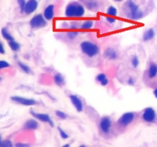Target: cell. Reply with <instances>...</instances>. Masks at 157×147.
<instances>
[{
	"instance_id": "31",
	"label": "cell",
	"mask_w": 157,
	"mask_h": 147,
	"mask_svg": "<svg viewBox=\"0 0 157 147\" xmlns=\"http://www.w3.org/2000/svg\"><path fill=\"white\" fill-rule=\"evenodd\" d=\"M127 84H128V85H130V86H133V85L136 84V80L132 77H129L128 80H127Z\"/></svg>"
},
{
	"instance_id": "30",
	"label": "cell",
	"mask_w": 157,
	"mask_h": 147,
	"mask_svg": "<svg viewBox=\"0 0 157 147\" xmlns=\"http://www.w3.org/2000/svg\"><path fill=\"white\" fill-rule=\"evenodd\" d=\"M9 67V64L6 61H0V69L6 68Z\"/></svg>"
},
{
	"instance_id": "26",
	"label": "cell",
	"mask_w": 157,
	"mask_h": 147,
	"mask_svg": "<svg viewBox=\"0 0 157 147\" xmlns=\"http://www.w3.org/2000/svg\"><path fill=\"white\" fill-rule=\"evenodd\" d=\"M18 3L19 5V8H20L21 12L24 13V9H25V4H26L25 0H18Z\"/></svg>"
},
{
	"instance_id": "28",
	"label": "cell",
	"mask_w": 157,
	"mask_h": 147,
	"mask_svg": "<svg viewBox=\"0 0 157 147\" xmlns=\"http://www.w3.org/2000/svg\"><path fill=\"white\" fill-rule=\"evenodd\" d=\"M77 35H78V32H77V31H70L68 33V38L70 39H75L76 38Z\"/></svg>"
},
{
	"instance_id": "34",
	"label": "cell",
	"mask_w": 157,
	"mask_h": 147,
	"mask_svg": "<svg viewBox=\"0 0 157 147\" xmlns=\"http://www.w3.org/2000/svg\"><path fill=\"white\" fill-rule=\"evenodd\" d=\"M78 28V25H77V23L75 22H73L70 23V29H73V30H75V29H77Z\"/></svg>"
},
{
	"instance_id": "41",
	"label": "cell",
	"mask_w": 157,
	"mask_h": 147,
	"mask_svg": "<svg viewBox=\"0 0 157 147\" xmlns=\"http://www.w3.org/2000/svg\"><path fill=\"white\" fill-rule=\"evenodd\" d=\"M114 1H115V2H122L123 0H114Z\"/></svg>"
},
{
	"instance_id": "14",
	"label": "cell",
	"mask_w": 157,
	"mask_h": 147,
	"mask_svg": "<svg viewBox=\"0 0 157 147\" xmlns=\"http://www.w3.org/2000/svg\"><path fill=\"white\" fill-rule=\"evenodd\" d=\"M104 56L108 58L109 60H115L118 58V54L117 52L114 48H109L104 52Z\"/></svg>"
},
{
	"instance_id": "17",
	"label": "cell",
	"mask_w": 157,
	"mask_h": 147,
	"mask_svg": "<svg viewBox=\"0 0 157 147\" xmlns=\"http://www.w3.org/2000/svg\"><path fill=\"white\" fill-rule=\"evenodd\" d=\"M157 75V65L155 64H151L149 68V77L153 78Z\"/></svg>"
},
{
	"instance_id": "27",
	"label": "cell",
	"mask_w": 157,
	"mask_h": 147,
	"mask_svg": "<svg viewBox=\"0 0 157 147\" xmlns=\"http://www.w3.org/2000/svg\"><path fill=\"white\" fill-rule=\"evenodd\" d=\"M87 6L89 9H91V10H94V8H96L97 7V4L95 2H94V1H91V2H88L87 4Z\"/></svg>"
},
{
	"instance_id": "15",
	"label": "cell",
	"mask_w": 157,
	"mask_h": 147,
	"mask_svg": "<svg viewBox=\"0 0 157 147\" xmlns=\"http://www.w3.org/2000/svg\"><path fill=\"white\" fill-rule=\"evenodd\" d=\"M155 36V31L153 29H149L145 31L143 35V40L144 42H148L150 41Z\"/></svg>"
},
{
	"instance_id": "32",
	"label": "cell",
	"mask_w": 157,
	"mask_h": 147,
	"mask_svg": "<svg viewBox=\"0 0 157 147\" xmlns=\"http://www.w3.org/2000/svg\"><path fill=\"white\" fill-rule=\"evenodd\" d=\"M106 19H107V21L110 23V24H113L116 22V19H114V18H112V16H108L106 17Z\"/></svg>"
},
{
	"instance_id": "29",
	"label": "cell",
	"mask_w": 157,
	"mask_h": 147,
	"mask_svg": "<svg viewBox=\"0 0 157 147\" xmlns=\"http://www.w3.org/2000/svg\"><path fill=\"white\" fill-rule=\"evenodd\" d=\"M106 77H107V75L104 73H100L96 77V81H98V82H100V81H103V79H105Z\"/></svg>"
},
{
	"instance_id": "3",
	"label": "cell",
	"mask_w": 157,
	"mask_h": 147,
	"mask_svg": "<svg viewBox=\"0 0 157 147\" xmlns=\"http://www.w3.org/2000/svg\"><path fill=\"white\" fill-rule=\"evenodd\" d=\"M80 47L83 53L89 58H94L100 53L99 46L90 41L81 42Z\"/></svg>"
},
{
	"instance_id": "39",
	"label": "cell",
	"mask_w": 157,
	"mask_h": 147,
	"mask_svg": "<svg viewBox=\"0 0 157 147\" xmlns=\"http://www.w3.org/2000/svg\"><path fill=\"white\" fill-rule=\"evenodd\" d=\"M70 146V144H64V145L63 146H64V147H69Z\"/></svg>"
},
{
	"instance_id": "24",
	"label": "cell",
	"mask_w": 157,
	"mask_h": 147,
	"mask_svg": "<svg viewBox=\"0 0 157 147\" xmlns=\"http://www.w3.org/2000/svg\"><path fill=\"white\" fill-rule=\"evenodd\" d=\"M58 132H59V134H60V137H61L63 139H67L69 138V135L68 134V133L65 132V131L63 130V129H61L60 127V126H58Z\"/></svg>"
},
{
	"instance_id": "1",
	"label": "cell",
	"mask_w": 157,
	"mask_h": 147,
	"mask_svg": "<svg viewBox=\"0 0 157 147\" xmlns=\"http://www.w3.org/2000/svg\"><path fill=\"white\" fill-rule=\"evenodd\" d=\"M85 14V9L81 3L77 2H70L65 8L64 15L68 18H80Z\"/></svg>"
},
{
	"instance_id": "36",
	"label": "cell",
	"mask_w": 157,
	"mask_h": 147,
	"mask_svg": "<svg viewBox=\"0 0 157 147\" xmlns=\"http://www.w3.org/2000/svg\"><path fill=\"white\" fill-rule=\"evenodd\" d=\"M0 53H1V54H4L5 53V49L1 42H0Z\"/></svg>"
},
{
	"instance_id": "11",
	"label": "cell",
	"mask_w": 157,
	"mask_h": 147,
	"mask_svg": "<svg viewBox=\"0 0 157 147\" xmlns=\"http://www.w3.org/2000/svg\"><path fill=\"white\" fill-rule=\"evenodd\" d=\"M69 98H70V100L71 102V104L74 105L77 112H81L84 110V105H83V103L81 101V100L76 95H74V94H70L69 96Z\"/></svg>"
},
{
	"instance_id": "23",
	"label": "cell",
	"mask_w": 157,
	"mask_h": 147,
	"mask_svg": "<svg viewBox=\"0 0 157 147\" xmlns=\"http://www.w3.org/2000/svg\"><path fill=\"white\" fill-rule=\"evenodd\" d=\"M18 64H19V68H20L22 69V70L25 73H26V74H29V73L31 72V69H30V68L28 66L27 64H24V63H22V62H20V61H19Z\"/></svg>"
},
{
	"instance_id": "4",
	"label": "cell",
	"mask_w": 157,
	"mask_h": 147,
	"mask_svg": "<svg viewBox=\"0 0 157 147\" xmlns=\"http://www.w3.org/2000/svg\"><path fill=\"white\" fill-rule=\"evenodd\" d=\"M29 24L30 26L34 29H41L47 25V20L41 14H37L32 17Z\"/></svg>"
},
{
	"instance_id": "5",
	"label": "cell",
	"mask_w": 157,
	"mask_h": 147,
	"mask_svg": "<svg viewBox=\"0 0 157 147\" xmlns=\"http://www.w3.org/2000/svg\"><path fill=\"white\" fill-rule=\"evenodd\" d=\"M135 119V114L133 112H127L125 113L120 116L117 123L118 124L121 126H127L130 125L131 123Z\"/></svg>"
},
{
	"instance_id": "19",
	"label": "cell",
	"mask_w": 157,
	"mask_h": 147,
	"mask_svg": "<svg viewBox=\"0 0 157 147\" xmlns=\"http://www.w3.org/2000/svg\"><path fill=\"white\" fill-rule=\"evenodd\" d=\"M8 45L10 47V48L13 50V52H18L20 49V45L15 41L13 40V41H9L8 42Z\"/></svg>"
},
{
	"instance_id": "33",
	"label": "cell",
	"mask_w": 157,
	"mask_h": 147,
	"mask_svg": "<svg viewBox=\"0 0 157 147\" xmlns=\"http://www.w3.org/2000/svg\"><path fill=\"white\" fill-rule=\"evenodd\" d=\"M108 83H109V80H108L107 77H106L105 79H103V81L100 82V84H101V86H103V87H104V86H107V85L108 84Z\"/></svg>"
},
{
	"instance_id": "13",
	"label": "cell",
	"mask_w": 157,
	"mask_h": 147,
	"mask_svg": "<svg viewBox=\"0 0 157 147\" xmlns=\"http://www.w3.org/2000/svg\"><path fill=\"white\" fill-rule=\"evenodd\" d=\"M38 123L37 120H34V119H31V120H27L25 122V125H24V129L25 130H35L38 128Z\"/></svg>"
},
{
	"instance_id": "10",
	"label": "cell",
	"mask_w": 157,
	"mask_h": 147,
	"mask_svg": "<svg viewBox=\"0 0 157 147\" xmlns=\"http://www.w3.org/2000/svg\"><path fill=\"white\" fill-rule=\"evenodd\" d=\"M38 6V2L37 0H29L25 4L24 13L27 15H30L33 13Z\"/></svg>"
},
{
	"instance_id": "40",
	"label": "cell",
	"mask_w": 157,
	"mask_h": 147,
	"mask_svg": "<svg viewBox=\"0 0 157 147\" xmlns=\"http://www.w3.org/2000/svg\"><path fill=\"white\" fill-rule=\"evenodd\" d=\"M2 139H1V137H0V146H2Z\"/></svg>"
},
{
	"instance_id": "35",
	"label": "cell",
	"mask_w": 157,
	"mask_h": 147,
	"mask_svg": "<svg viewBox=\"0 0 157 147\" xmlns=\"http://www.w3.org/2000/svg\"><path fill=\"white\" fill-rule=\"evenodd\" d=\"M13 146V144H12L8 140L3 141V142H2V146Z\"/></svg>"
},
{
	"instance_id": "7",
	"label": "cell",
	"mask_w": 157,
	"mask_h": 147,
	"mask_svg": "<svg viewBox=\"0 0 157 147\" xmlns=\"http://www.w3.org/2000/svg\"><path fill=\"white\" fill-rule=\"evenodd\" d=\"M12 100L18 104H22L23 106H29H29H35L38 104V102L34 99H29V98H22V97H19V96L13 97Z\"/></svg>"
},
{
	"instance_id": "2",
	"label": "cell",
	"mask_w": 157,
	"mask_h": 147,
	"mask_svg": "<svg viewBox=\"0 0 157 147\" xmlns=\"http://www.w3.org/2000/svg\"><path fill=\"white\" fill-rule=\"evenodd\" d=\"M126 8V15L130 19L133 20H139L143 17V13L139 8V6L132 0H128L125 4Z\"/></svg>"
},
{
	"instance_id": "12",
	"label": "cell",
	"mask_w": 157,
	"mask_h": 147,
	"mask_svg": "<svg viewBox=\"0 0 157 147\" xmlns=\"http://www.w3.org/2000/svg\"><path fill=\"white\" fill-rule=\"evenodd\" d=\"M54 5H49L46 7L45 9L44 10V17L45 18L47 21H51L54 17Z\"/></svg>"
},
{
	"instance_id": "18",
	"label": "cell",
	"mask_w": 157,
	"mask_h": 147,
	"mask_svg": "<svg viewBox=\"0 0 157 147\" xmlns=\"http://www.w3.org/2000/svg\"><path fill=\"white\" fill-rule=\"evenodd\" d=\"M94 23L93 21L91 20H88V21H85L82 23V25L81 26V29H84V30H87V29H91L94 27Z\"/></svg>"
},
{
	"instance_id": "38",
	"label": "cell",
	"mask_w": 157,
	"mask_h": 147,
	"mask_svg": "<svg viewBox=\"0 0 157 147\" xmlns=\"http://www.w3.org/2000/svg\"><path fill=\"white\" fill-rule=\"evenodd\" d=\"M153 93H154V95H155L156 98H157V89L154 90V91H153Z\"/></svg>"
},
{
	"instance_id": "21",
	"label": "cell",
	"mask_w": 157,
	"mask_h": 147,
	"mask_svg": "<svg viewBox=\"0 0 157 147\" xmlns=\"http://www.w3.org/2000/svg\"><path fill=\"white\" fill-rule=\"evenodd\" d=\"M2 35L5 39H6L7 41H8V42H9V41H13V40H14L13 36H12L10 34L8 33V31H7L6 29H2Z\"/></svg>"
},
{
	"instance_id": "25",
	"label": "cell",
	"mask_w": 157,
	"mask_h": 147,
	"mask_svg": "<svg viewBox=\"0 0 157 147\" xmlns=\"http://www.w3.org/2000/svg\"><path fill=\"white\" fill-rule=\"evenodd\" d=\"M55 114L58 118L61 119V120H65V119L68 118V115L61 110H56Z\"/></svg>"
},
{
	"instance_id": "20",
	"label": "cell",
	"mask_w": 157,
	"mask_h": 147,
	"mask_svg": "<svg viewBox=\"0 0 157 147\" xmlns=\"http://www.w3.org/2000/svg\"><path fill=\"white\" fill-rule=\"evenodd\" d=\"M107 13L109 16H112V17H115L117 16V9L114 6H110L108 7L107 10Z\"/></svg>"
},
{
	"instance_id": "37",
	"label": "cell",
	"mask_w": 157,
	"mask_h": 147,
	"mask_svg": "<svg viewBox=\"0 0 157 147\" xmlns=\"http://www.w3.org/2000/svg\"><path fill=\"white\" fill-rule=\"evenodd\" d=\"M29 144H25V143H18L16 144V146H29Z\"/></svg>"
},
{
	"instance_id": "8",
	"label": "cell",
	"mask_w": 157,
	"mask_h": 147,
	"mask_svg": "<svg viewBox=\"0 0 157 147\" xmlns=\"http://www.w3.org/2000/svg\"><path fill=\"white\" fill-rule=\"evenodd\" d=\"M143 120L147 123H153L156 120V112L152 107L146 108L142 115Z\"/></svg>"
},
{
	"instance_id": "16",
	"label": "cell",
	"mask_w": 157,
	"mask_h": 147,
	"mask_svg": "<svg viewBox=\"0 0 157 147\" xmlns=\"http://www.w3.org/2000/svg\"><path fill=\"white\" fill-rule=\"evenodd\" d=\"M54 84H55L56 85H58V87H62V86H64V84H65L64 77H63L61 74H59V73H58V74H56V75H54Z\"/></svg>"
},
{
	"instance_id": "9",
	"label": "cell",
	"mask_w": 157,
	"mask_h": 147,
	"mask_svg": "<svg viewBox=\"0 0 157 147\" xmlns=\"http://www.w3.org/2000/svg\"><path fill=\"white\" fill-rule=\"evenodd\" d=\"M112 126L111 119L108 116H103L102 117L100 122V128L103 133H108L110 130Z\"/></svg>"
},
{
	"instance_id": "22",
	"label": "cell",
	"mask_w": 157,
	"mask_h": 147,
	"mask_svg": "<svg viewBox=\"0 0 157 147\" xmlns=\"http://www.w3.org/2000/svg\"><path fill=\"white\" fill-rule=\"evenodd\" d=\"M131 64L133 68H137L140 64V59L137 55H133L131 58Z\"/></svg>"
},
{
	"instance_id": "6",
	"label": "cell",
	"mask_w": 157,
	"mask_h": 147,
	"mask_svg": "<svg viewBox=\"0 0 157 147\" xmlns=\"http://www.w3.org/2000/svg\"><path fill=\"white\" fill-rule=\"evenodd\" d=\"M31 114L32 115V116H33L34 118H35L36 120L41 121V122L47 123H48V124H49L51 126H52V127L54 126L53 120H52L51 116H50L48 114H41V113H36L34 112V111H31Z\"/></svg>"
}]
</instances>
